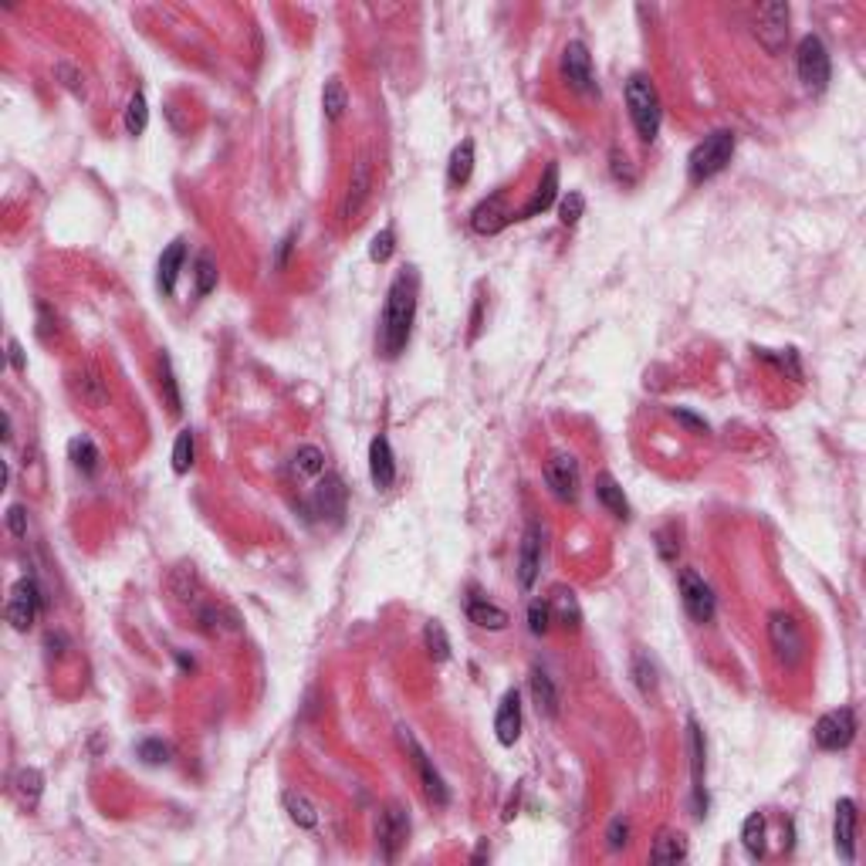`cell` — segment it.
Wrapping results in <instances>:
<instances>
[{"label":"cell","mask_w":866,"mask_h":866,"mask_svg":"<svg viewBox=\"0 0 866 866\" xmlns=\"http://www.w3.org/2000/svg\"><path fill=\"white\" fill-rule=\"evenodd\" d=\"M322 105H326L328 119H339L342 112H346L349 92H346V85H342L339 78H328V81H326V88H322Z\"/></svg>","instance_id":"33"},{"label":"cell","mask_w":866,"mask_h":866,"mask_svg":"<svg viewBox=\"0 0 866 866\" xmlns=\"http://www.w3.org/2000/svg\"><path fill=\"white\" fill-rule=\"evenodd\" d=\"M193 271H196V295H211L217 288V264L211 254H200Z\"/></svg>","instance_id":"43"},{"label":"cell","mask_w":866,"mask_h":866,"mask_svg":"<svg viewBox=\"0 0 866 866\" xmlns=\"http://www.w3.org/2000/svg\"><path fill=\"white\" fill-rule=\"evenodd\" d=\"M539 565H541V528L532 521L525 528V539H521V556H518V579L525 589L535 586L539 579Z\"/></svg>","instance_id":"17"},{"label":"cell","mask_w":866,"mask_h":866,"mask_svg":"<svg viewBox=\"0 0 866 866\" xmlns=\"http://www.w3.org/2000/svg\"><path fill=\"white\" fill-rule=\"evenodd\" d=\"M146 122H149V109H146V96L135 92L129 98V109H126V133L129 135H142L146 133Z\"/></svg>","instance_id":"38"},{"label":"cell","mask_w":866,"mask_h":866,"mask_svg":"<svg viewBox=\"0 0 866 866\" xmlns=\"http://www.w3.org/2000/svg\"><path fill=\"white\" fill-rule=\"evenodd\" d=\"M596 498L617 515V518H630V501L623 494V487L617 484L613 474H599L596 478Z\"/></svg>","instance_id":"26"},{"label":"cell","mask_w":866,"mask_h":866,"mask_svg":"<svg viewBox=\"0 0 866 866\" xmlns=\"http://www.w3.org/2000/svg\"><path fill=\"white\" fill-rule=\"evenodd\" d=\"M545 484L552 487V494L562 501L579 498V464L572 454H556L545 464Z\"/></svg>","instance_id":"11"},{"label":"cell","mask_w":866,"mask_h":866,"mask_svg":"<svg viewBox=\"0 0 866 866\" xmlns=\"http://www.w3.org/2000/svg\"><path fill=\"white\" fill-rule=\"evenodd\" d=\"M474 173V142L471 139H464L461 146L450 153V166H447V180L454 183V187H464L467 180Z\"/></svg>","instance_id":"27"},{"label":"cell","mask_w":866,"mask_h":866,"mask_svg":"<svg viewBox=\"0 0 866 866\" xmlns=\"http://www.w3.org/2000/svg\"><path fill=\"white\" fill-rule=\"evenodd\" d=\"M7 349H11V366H14V369H18V372H20V369H24V356H20V342H18V339H11V346H7Z\"/></svg>","instance_id":"51"},{"label":"cell","mask_w":866,"mask_h":866,"mask_svg":"<svg viewBox=\"0 0 866 866\" xmlns=\"http://www.w3.org/2000/svg\"><path fill=\"white\" fill-rule=\"evenodd\" d=\"M674 417L680 420L684 426H691V430H697V433H708V424L701 420V417H691V413H684V410H674Z\"/></svg>","instance_id":"50"},{"label":"cell","mask_w":866,"mask_h":866,"mask_svg":"<svg viewBox=\"0 0 866 866\" xmlns=\"http://www.w3.org/2000/svg\"><path fill=\"white\" fill-rule=\"evenodd\" d=\"M369 478L376 484V491H389L396 481V461H393V450L386 437H376L369 443Z\"/></svg>","instance_id":"19"},{"label":"cell","mask_w":866,"mask_h":866,"mask_svg":"<svg viewBox=\"0 0 866 866\" xmlns=\"http://www.w3.org/2000/svg\"><path fill=\"white\" fill-rule=\"evenodd\" d=\"M795 68H799V78L806 85L809 92H823L832 78V65H829V51L823 38L816 34H806L799 41V51H795Z\"/></svg>","instance_id":"4"},{"label":"cell","mask_w":866,"mask_h":866,"mask_svg":"<svg viewBox=\"0 0 866 866\" xmlns=\"http://www.w3.org/2000/svg\"><path fill=\"white\" fill-rule=\"evenodd\" d=\"M626 843H630V823H626L623 816H617V819L609 823V829H606V847L623 849Z\"/></svg>","instance_id":"48"},{"label":"cell","mask_w":866,"mask_h":866,"mask_svg":"<svg viewBox=\"0 0 866 866\" xmlns=\"http://www.w3.org/2000/svg\"><path fill=\"white\" fill-rule=\"evenodd\" d=\"M200 589V579H196V569L193 565H176L170 572V593H173L176 602H190Z\"/></svg>","instance_id":"29"},{"label":"cell","mask_w":866,"mask_h":866,"mask_svg":"<svg viewBox=\"0 0 866 866\" xmlns=\"http://www.w3.org/2000/svg\"><path fill=\"white\" fill-rule=\"evenodd\" d=\"M159 389H163V396H166L170 413H180V410H183V400H180V389H176V376H173L170 356H159Z\"/></svg>","instance_id":"34"},{"label":"cell","mask_w":866,"mask_h":866,"mask_svg":"<svg viewBox=\"0 0 866 866\" xmlns=\"http://www.w3.org/2000/svg\"><path fill=\"white\" fill-rule=\"evenodd\" d=\"M687 741H691V778H694V802H697V816H704L708 809V792H704V769H708V741L697 721H687Z\"/></svg>","instance_id":"12"},{"label":"cell","mask_w":866,"mask_h":866,"mask_svg":"<svg viewBox=\"0 0 866 866\" xmlns=\"http://www.w3.org/2000/svg\"><path fill=\"white\" fill-rule=\"evenodd\" d=\"M369 187H372V180H369V163L366 159H359V163H356V173H352V183H349L346 203H342V217L352 220V213L363 211V203H366V196H369Z\"/></svg>","instance_id":"23"},{"label":"cell","mask_w":866,"mask_h":866,"mask_svg":"<svg viewBox=\"0 0 866 866\" xmlns=\"http://www.w3.org/2000/svg\"><path fill=\"white\" fill-rule=\"evenodd\" d=\"M295 471L298 474H305V478H322L326 474V454L318 450V447H298V454H295Z\"/></svg>","instance_id":"32"},{"label":"cell","mask_w":866,"mask_h":866,"mask_svg":"<svg viewBox=\"0 0 866 866\" xmlns=\"http://www.w3.org/2000/svg\"><path fill=\"white\" fill-rule=\"evenodd\" d=\"M139 758L146 762V765H166L170 762V745H163L159 738H146V741H139Z\"/></svg>","instance_id":"46"},{"label":"cell","mask_w":866,"mask_h":866,"mask_svg":"<svg viewBox=\"0 0 866 866\" xmlns=\"http://www.w3.org/2000/svg\"><path fill=\"white\" fill-rule=\"evenodd\" d=\"M548 606H552V619H556V623H562L565 630H579L582 613H579V602H576V596H572V593H558Z\"/></svg>","instance_id":"31"},{"label":"cell","mask_w":866,"mask_h":866,"mask_svg":"<svg viewBox=\"0 0 866 866\" xmlns=\"http://www.w3.org/2000/svg\"><path fill=\"white\" fill-rule=\"evenodd\" d=\"M687 856V843H684V836L680 832H663L660 839H656L654 853H650V860L654 863H677V860H684Z\"/></svg>","instance_id":"30"},{"label":"cell","mask_w":866,"mask_h":866,"mask_svg":"<svg viewBox=\"0 0 866 866\" xmlns=\"http://www.w3.org/2000/svg\"><path fill=\"white\" fill-rule=\"evenodd\" d=\"M856 823H860L856 802L853 799H839L836 802V829H832V836H836V853L847 863L856 860Z\"/></svg>","instance_id":"13"},{"label":"cell","mask_w":866,"mask_h":866,"mask_svg":"<svg viewBox=\"0 0 866 866\" xmlns=\"http://www.w3.org/2000/svg\"><path fill=\"white\" fill-rule=\"evenodd\" d=\"M548 626H552V606L541 602V599H535V602L528 606V630H532L535 636H541V633H548Z\"/></svg>","instance_id":"47"},{"label":"cell","mask_w":866,"mask_h":866,"mask_svg":"<svg viewBox=\"0 0 866 866\" xmlns=\"http://www.w3.org/2000/svg\"><path fill=\"white\" fill-rule=\"evenodd\" d=\"M393 250H396V234H393V227H383V231L372 237V244H369V257L383 264V261L393 257Z\"/></svg>","instance_id":"45"},{"label":"cell","mask_w":866,"mask_h":866,"mask_svg":"<svg viewBox=\"0 0 866 866\" xmlns=\"http://www.w3.org/2000/svg\"><path fill=\"white\" fill-rule=\"evenodd\" d=\"M769 643H771V650H775V660L786 663V667H795V663L802 660V654H806L802 630H799V623H795L789 613H771Z\"/></svg>","instance_id":"5"},{"label":"cell","mask_w":866,"mask_h":866,"mask_svg":"<svg viewBox=\"0 0 866 866\" xmlns=\"http://www.w3.org/2000/svg\"><path fill=\"white\" fill-rule=\"evenodd\" d=\"M72 461H75V467L81 471V474H96V467H98L96 443L88 441V437H75V441H72Z\"/></svg>","instance_id":"39"},{"label":"cell","mask_w":866,"mask_h":866,"mask_svg":"<svg viewBox=\"0 0 866 866\" xmlns=\"http://www.w3.org/2000/svg\"><path fill=\"white\" fill-rule=\"evenodd\" d=\"M494 734L504 748H511L521 738V694L508 691L501 697L498 714H494Z\"/></svg>","instance_id":"16"},{"label":"cell","mask_w":866,"mask_h":866,"mask_svg":"<svg viewBox=\"0 0 866 866\" xmlns=\"http://www.w3.org/2000/svg\"><path fill=\"white\" fill-rule=\"evenodd\" d=\"M741 847L751 860H762L765 856V816L762 812H751L741 826Z\"/></svg>","instance_id":"28"},{"label":"cell","mask_w":866,"mask_h":866,"mask_svg":"<svg viewBox=\"0 0 866 866\" xmlns=\"http://www.w3.org/2000/svg\"><path fill=\"white\" fill-rule=\"evenodd\" d=\"M78 393H81L85 403H92V406L109 403V389H105V383L98 379L96 372H78Z\"/></svg>","instance_id":"37"},{"label":"cell","mask_w":866,"mask_h":866,"mask_svg":"<svg viewBox=\"0 0 866 866\" xmlns=\"http://www.w3.org/2000/svg\"><path fill=\"white\" fill-rule=\"evenodd\" d=\"M467 617H471V623L484 626V630H504L508 626V613L501 606H494V602L481 599L478 593L467 599Z\"/></svg>","instance_id":"24"},{"label":"cell","mask_w":866,"mask_h":866,"mask_svg":"<svg viewBox=\"0 0 866 866\" xmlns=\"http://www.w3.org/2000/svg\"><path fill=\"white\" fill-rule=\"evenodd\" d=\"M562 72H565L569 85L576 92H586V96L599 92L596 75H593V58H589V48L582 41H569L565 44V51H562Z\"/></svg>","instance_id":"10"},{"label":"cell","mask_w":866,"mask_h":866,"mask_svg":"<svg viewBox=\"0 0 866 866\" xmlns=\"http://www.w3.org/2000/svg\"><path fill=\"white\" fill-rule=\"evenodd\" d=\"M755 38L762 41V48L769 55H778L789 41V4H762L758 7V20H755Z\"/></svg>","instance_id":"6"},{"label":"cell","mask_w":866,"mask_h":866,"mask_svg":"<svg viewBox=\"0 0 866 866\" xmlns=\"http://www.w3.org/2000/svg\"><path fill=\"white\" fill-rule=\"evenodd\" d=\"M417 291H420V278L413 268H403L389 285L383 318H379V335H376L386 359H400L403 349L410 346V332L417 318Z\"/></svg>","instance_id":"1"},{"label":"cell","mask_w":866,"mask_h":866,"mask_svg":"<svg viewBox=\"0 0 866 866\" xmlns=\"http://www.w3.org/2000/svg\"><path fill=\"white\" fill-rule=\"evenodd\" d=\"M285 809H288V816H291V823H295V826L311 829L315 823H318V816H315L311 802L305 799V795H298V792H288V795H285Z\"/></svg>","instance_id":"35"},{"label":"cell","mask_w":866,"mask_h":866,"mask_svg":"<svg viewBox=\"0 0 866 866\" xmlns=\"http://www.w3.org/2000/svg\"><path fill=\"white\" fill-rule=\"evenodd\" d=\"M424 640H426V650H430V656H433L437 663H443V660L450 656V640H447V633H443V626L437 623V619L426 623Z\"/></svg>","instance_id":"40"},{"label":"cell","mask_w":866,"mask_h":866,"mask_svg":"<svg viewBox=\"0 0 866 866\" xmlns=\"http://www.w3.org/2000/svg\"><path fill=\"white\" fill-rule=\"evenodd\" d=\"M41 786H44V778H41L38 769H20L18 778H14V789H18L20 802H27V806H38Z\"/></svg>","instance_id":"36"},{"label":"cell","mask_w":866,"mask_h":866,"mask_svg":"<svg viewBox=\"0 0 866 866\" xmlns=\"http://www.w3.org/2000/svg\"><path fill=\"white\" fill-rule=\"evenodd\" d=\"M680 599H684V609L694 623H711L714 619V593L711 586L704 579L697 576L694 569H684L680 572Z\"/></svg>","instance_id":"9"},{"label":"cell","mask_w":866,"mask_h":866,"mask_svg":"<svg viewBox=\"0 0 866 866\" xmlns=\"http://www.w3.org/2000/svg\"><path fill=\"white\" fill-rule=\"evenodd\" d=\"M582 211H586V196H582L579 190H569L565 196H562V203H558V220H562L565 227H576Z\"/></svg>","instance_id":"42"},{"label":"cell","mask_w":866,"mask_h":866,"mask_svg":"<svg viewBox=\"0 0 866 866\" xmlns=\"http://www.w3.org/2000/svg\"><path fill=\"white\" fill-rule=\"evenodd\" d=\"M403 741H406V748L413 751V762H417V771H420V782H424L426 799H430L433 806H447V802H450V792H447V786H443L441 771L430 765L426 751L413 741V734H403Z\"/></svg>","instance_id":"15"},{"label":"cell","mask_w":866,"mask_h":866,"mask_svg":"<svg viewBox=\"0 0 866 866\" xmlns=\"http://www.w3.org/2000/svg\"><path fill=\"white\" fill-rule=\"evenodd\" d=\"M734 156V133L732 129H717V133L704 135L697 146L691 149V159H687V173H691L694 183H704L717 176Z\"/></svg>","instance_id":"3"},{"label":"cell","mask_w":866,"mask_h":866,"mask_svg":"<svg viewBox=\"0 0 866 866\" xmlns=\"http://www.w3.org/2000/svg\"><path fill=\"white\" fill-rule=\"evenodd\" d=\"M626 105H630V119L636 126V135L643 142H654L660 133V96H656L654 81L647 75H633L626 81Z\"/></svg>","instance_id":"2"},{"label":"cell","mask_w":866,"mask_h":866,"mask_svg":"<svg viewBox=\"0 0 866 866\" xmlns=\"http://www.w3.org/2000/svg\"><path fill=\"white\" fill-rule=\"evenodd\" d=\"M41 613V589L38 582L31 576H24L14 582V589H11V599H7V623L14 626V630H31L34 626V619Z\"/></svg>","instance_id":"8"},{"label":"cell","mask_w":866,"mask_h":866,"mask_svg":"<svg viewBox=\"0 0 866 866\" xmlns=\"http://www.w3.org/2000/svg\"><path fill=\"white\" fill-rule=\"evenodd\" d=\"M190 467H193V433L183 430L173 443V471L176 474H187Z\"/></svg>","instance_id":"44"},{"label":"cell","mask_w":866,"mask_h":866,"mask_svg":"<svg viewBox=\"0 0 866 866\" xmlns=\"http://www.w3.org/2000/svg\"><path fill=\"white\" fill-rule=\"evenodd\" d=\"M406 832H410V823H406V819L400 816V812H396V809L383 812V819H379V829H376V836H379V847H383V860H393V856H396V849L403 847Z\"/></svg>","instance_id":"20"},{"label":"cell","mask_w":866,"mask_h":866,"mask_svg":"<svg viewBox=\"0 0 866 866\" xmlns=\"http://www.w3.org/2000/svg\"><path fill=\"white\" fill-rule=\"evenodd\" d=\"M556 193H558V166L556 163H548V170H545V176H541L539 190H535V196H532V203L518 213V220H528V217L545 213L552 203H556Z\"/></svg>","instance_id":"22"},{"label":"cell","mask_w":866,"mask_h":866,"mask_svg":"<svg viewBox=\"0 0 866 866\" xmlns=\"http://www.w3.org/2000/svg\"><path fill=\"white\" fill-rule=\"evenodd\" d=\"M812 738L823 751H843L856 738V714L853 708H839V711H829L816 721Z\"/></svg>","instance_id":"7"},{"label":"cell","mask_w":866,"mask_h":866,"mask_svg":"<svg viewBox=\"0 0 866 866\" xmlns=\"http://www.w3.org/2000/svg\"><path fill=\"white\" fill-rule=\"evenodd\" d=\"M515 213L504 207V193H491L487 200H481L474 213H471V227L478 234H498L511 224Z\"/></svg>","instance_id":"14"},{"label":"cell","mask_w":866,"mask_h":866,"mask_svg":"<svg viewBox=\"0 0 866 866\" xmlns=\"http://www.w3.org/2000/svg\"><path fill=\"white\" fill-rule=\"evenodd\" d=\"M7 525H11V532L24 539L27 535V515H24V508L20 504H11V511H7Z\"/></svg>","instance_id":"49"},{"label":"cell","mask_w":866,"mask_h":866,"mask_svg":"<svg viewBox=\"0 0 866 866\" xmlns=\"http://www.w3.org/2000/svg\"><path fill=\"white\" fill-rule=\"evenodd\" d=\"M633 680L643 697H650V694L656 691V671H654V663L647 660V654L633 656Z\"/></svg>","instance_id":"41"},{"label":"cell","mask_w":866,"mask_h":866,"mask_svg":"<svg viewBox=\"0 0 866 866\" xmlns=\"http://www.w3.org/2000/svg\"><path fill=\"white\" fill-rule=\"evenodd\" d=\"M532 697H535L539 714H545V717H556L558 714V691L556 684H552V677L545 674L541 667L532 671Z\"/></svg>","instance_id":"25"},{"label":"cell","mask_w":866,"mask_h":866,"mask_svg":"<svg viewBox=\"0 0 866 866\" xmlns=\"http://www.w3.org/2000/svg\"><path fill=\"white\" fill-rule=\"evenodd\" d=\"M183 261H187V244H183V241H173L170 248L163 250L159 268H156V285H159V291H163V295H173L176 278H180Z\"/></svg>","instance_id":"21"},{"label":"cell","mask_w":866,"mask_h":866,"mask_svg":"<svg viewBox=\"0 0 866 866\" xmlns=\"http://www.w3.org/2000/svg\"><path fill=\"white\" fill-rule=\"evenodd\" d=\"M311 508H315V515H322V518H342V511H346V484L342 478H335V474H326V481H318L315 487V498H311Z\"/></svg>","instance_id":"18"}]
</instances>
